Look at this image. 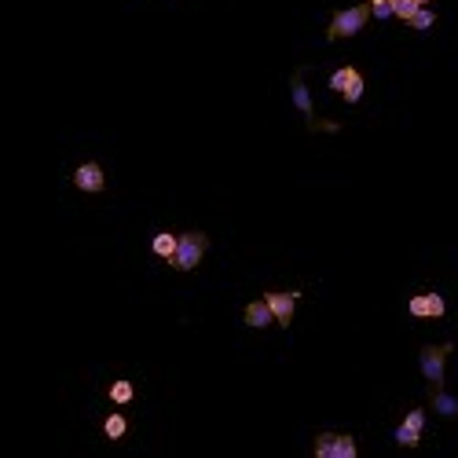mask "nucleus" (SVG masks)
<instances>
[{"mask_svg":"<svg viewBox=\"0 0 458 458\" xmlns=\"http://www.w3.org/2000/svg\"><path fill=\"white\" fill-rule=\"evenodd\" d=\"M206 246H209V238L202 235V231H184L180 235V243H176V253H173V268L176 272H191V268H198V261L206 257Z\"/></svg>","mask_w":458,"mask_h":458,"instance_id":"obj_1","label":"nucleus"},{"mask_svg":"<svg viewBox=\"0 0 458 458\" xmlns=\"http://www.w3.org/2000/svg\"><path fill=\"white\" fill-rule=\"evenodd\" d=\"M367 19H371V8H345V11H337L334 19H330V30L326 37L330 41H341V37H355L363 26H367Z\"/></svg>","mask_w":458,"mask_h":458,"instance_id":"obj_2","label":"nucleus"},{"mask_svg":"<svg viewBox=\"0 0 458 458\" xmlns=\"http://www.w3.org/2000/svg\"><path fill=\"white\" fill-rule=\"evenodd\" d=\"M448 355H451V345H425L422 355H418V363H422V374L432 389H440L443 385V363H448Z\"/></svg>","mask_w":458,"mask_h":458,"instance_id":"obj_3","label":"nucleus"},{"mask_svg":"<svg viewBox=\"0 0 458 458\" xmlns=\"http://www.w3.org/2000/svg\"><path fill=\"white\" fill-rule=\"evenodd\" d=\"M422 429H425V411H422V407H414V411L403 418V425L396 429V443H400V448H418Z\"/></svg>","mask_w":458,"mask_h":458,"instance_id":"obj_4","label":"nucleus"},{"mask_svg":"<svg viewBox=\"0 0 458 458\" xmlns=\"http://www.w3.org/2000/svg\"><path fill=\"white\" fill-rule=\"evenodd\" d=\"M411 315H418V319H440L443 312H448V304H443V297L440 294H418V297H411Z\"/></svg>","mask_w":458,"mask_h":458,"instance_id":"obj_5","label":"nucleus"},{"mask_svg":"<svg viewBox=\"0 0 458 458\" xmlns=\"http://www.w3.org/2000/svg\"><path fill=\"white\" fill-rule=\"evenodd\" d=\"M297 297H301V294H268V297H264V301H268V308H272V315H275V323H279V326H290V323H294Z\"/></svg>","mask_w":458,"mask_h":458,"instance_id":"obj_6","label":"nucleus"},{"mask_svg":"<svg viewBox=\"0 0 458 458\" xmlns=\"http://www.w3.org/2000/svg\"><path fill=\"white\" fill-rule=\"evenodd\" d=\"M73 184H78L81 191H88V195H96V191L107 187V176L96 161H85V165H78V173H73Z\"/></svg>","mask_w":458,"mask_h":458,"instance_id":"obj_7","label":"nucleus"},{"mask_svg":"<svg viewBox=\"0 0 458 458\" xmlns=\"http://www.w3.org/2000/svg\"><path fill=\"white\" fill-rule=\"evenodd\" d=\"M243 319H246V326H268L275 315H272V308H268V301H253V304H246V312H243Z\"/></svg>","mask_w":458,"mask_h":458,"instance_id":"obj_8","label":"nucleus"},{"mask_svg":"<svg viewBox=\"0 0 458 458\" xmlns=\"http://www.w3.org/2000/svg\"><path fill=\"white\" fill-rule=\"evenodd\" d=\"M337 437L341 432H323V437H315V458H337Z\"/></svg>","mask_w":458,"mask_h":458,"instance_id":"obj_9","label":"nucleus"},{"mask_svg":"<svg viewBox=\"0 0 458 458\" xmlns=\"http://www.w3.org/2000/svg\"><path fill=\"white\" fill-rule=\"evenodd\" d=\"M355 78H360V70H355V67H341V70L330 73V88H334V92H345Z\"/></svg>","mask_w":458,"mask_h":458,"instance_id":"obj_10","label":"nucleus"},{"mask_svg":"<svg viewBox=\"0 0 458 458\" xmlns=\"http://www.w3.org/2000/svg\"><path fill=\"white\" fill-rule=\"evenodd\" d=\"M176 243H180V238H176V235L161 231V235H155V253H158V257H165V261H173V253H176Z\"/></svg>","mask_w":458,"mask_h":458,"instance_id":"obj_11","label":"nucleus"},{"mask_svg":"<svg viewBox=\"0 0 458 458\" xmlns=\"http://www.w3.org/2000/svg\"><path fill=\"white\" fill-rule=\"evenodd\" d=\"M294 103H297V110L304 114V118H312V96H308V88H304L301 78H294Z\"/></svg>","mask_w":458,"mask_h":458,"instance_id":"obj_12","label":"nucleus"},{"mask_svg":"<svg viewBox=\"0 0 458 458\" xmlns=\"http://www.w3.org/2000/svg\"><path fill=\"white\" fill-rule=\"evenodd\" d=\"M418 8H422L418 0H392V15L403 19V22H411V19L418 15Z\"/></svg>","mask_w":458,"mask_h":458,"instance_id":"obj_13","label":"nucleus"},{"mask_svg":"<svg viewBox=\"0 0 458 458\" xmlns=\"http://www.w3.org/2000/svg\"><path fill=\"white\" fill-rule=\"evenodd\" d=\"M103 429H107V437H110V440H121V437H125V429H129V422H125L121 414H110Z\"/></svg>","mask_w":458,"mask_h":458,"instance_id":"obj_14","label":"nucleus"},{"mask_svg":"<svg viewBox=\"0 0 458 458\" xmlns=\"http://www.w3.org/2000/svg\"><path fill=\"white\" fill-rule=\"evenodd\" d=\"M110 400L114 403H129L132 400V381H114V385H110Z\"/></svg>","mask_w":458,"mask_h":458,"instance_id":"obj_15","label":"nucleus"},{"mask_svg":"<svg viewBox=\"0 0 458 458\" xmlns=\"http://www.w3.org/2000/svg\"><path fill=\"white\" fill-rule=\"evenodd\" d=\"M432 407H437L440 414H458V400L448 396V392H437V396H432Z\"/></svg>","mask_w":458,"mask_h":458,"instance_id":"obj_16","label":"nucleus"},{"mask_svg":"<svg viewBox=\"0 0 458 458\" xmlns=\"http://www.w3.org/2000/svg\"><path fill=\"white\" fill-rule=\"evenodd\" d=\"M432 22H437V15H432V11H425V8H418V15L407 22V26H414V30H429Z\"/></svg>","mask_w":458,"mask_h":458,"instance_id":"obj_17","label":"nucleus"},{"mask_svg":"<svg viewBox=\"0 0 458 458\" xmlns=\"http://www.w3.org/2000/svg\"><path fill=\"white\" fill-rule=\"evenodd\" d=\"M341 96H345V103H360V99H363V73H360V78H355Z\"/></svg>","mask_w":458,"mask_h":458,"instance_id":"obj_18","label":"nucleus"},{"mask_svg":"<svg viewBox=\"0 0 458 458\" xmlns=\"http://www.w3.org/2000/svg\"><path fill=\"white\" fill-rule=\"evenodd\" d=\"M337 458H355V440L345 437V432L337 437Z\"/></svg>","mask_w":458,"mask_h":458,"instance_id":"obj_19","label":"nucleus"},{"mask_svg":"<svg viewBox=\"0 0 458 458\" xmlns=\"http://www.w3.org/2000/svg\"><path fill=\"white\" fill-rule=\"evenodd\" d=\"M371 15H374V19H392V0H389V4H374Z\"/></svg>","mask_w":458,"mask_h":458,"instance_id":"obj_20","label":"nucleus"},{"mask_svg":"<svg viewBox=\"0 0 458 458\" xmlns=\"http://www.w3.org/2000/svg\"><path fill=\"white\" fill-rule=\"evenodd\" d=\"M374 4H389V0H371V8H374Z\"/></svg>","mask_w":458,"mask_h":458,"instance_id":"obj_21","label":"nucleus"},{"mask_svg":"<svg viewBox=\"0 0 458 458\" xmlns=\"http://www.w3.org/2000/svg\"><path fill=\"white\" fill-rule=\"evenodd\" d=\"M418 4H422V8H425V4H429V0H418Z\"/></svg>","mask_w":458,"mask_h":458,"instance_id":"obj_22","label":"nucleus"}]
</instances>
